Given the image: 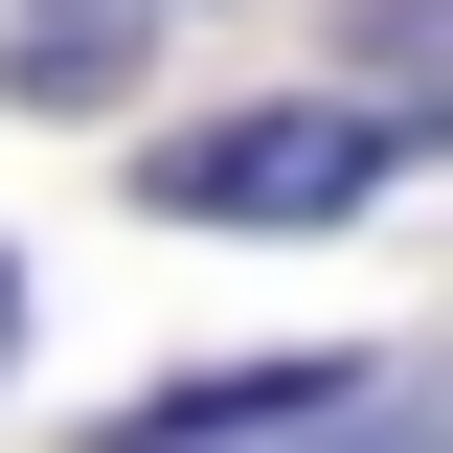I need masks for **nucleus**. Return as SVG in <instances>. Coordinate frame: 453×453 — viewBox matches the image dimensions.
Wrapping results in <instances>:
<instances>
[{
    "mask_svg": "<svg viewBox=\"0 0 453 453\" xmlns=\"http://www.w3.org/2000/svg\"><path fill=\"white\" fill-rule=\"evenodd\" d=\"M136 46H159V0H23V46H0V68H23V113H113Z\"/></svg>",
    "mask_w": 453,
    "mask_h": 453,
    "instance_id": "nucleus-2",
    "label": "nucleus"
},
{
    "mask_svg": "<svg viewBox=\"0 0 453 453\" xmlns=\"http://www.w3.org/2000/svg\"><path fill=\"white\" fill-rule=\"evenodd\" d=\"M136 181H159L181 226H340L363 181H386V113H363V91H340V113H204V136H159Z\"/></svg>",
    "mask_w": 453,
    "mask_h": 453,
    "instance_id": "nucleus-1",
    "label": "nucleus"
},
{
    "mask_svg": "<svg viewBox=\"0 0 453 453\" xmlns=\"http://www.w3.org/2000/svg\"><path fill=\"white\" fill-rule=\"evenodd\" d=\"M363 408H431V431H453V363H408V386H386V363H363Z\"/></svg>",
    "mask_w": 453,
    "mask_h": 453,
    "instance_id": "nucleus-5",
    "label": "nucleus"
},
{
    "mask_svg": "<svg viewBox=\"0 0 453 453\" xmlns=\"http://www.w3.org/2000/svg\"><path fill=\"white\" fill-rule=\"evenodd\" d=\"M0 363H23V250H0Z\"/></svg>",
    "mask_w": 453,
    "mask_h": 453,
    "instance_id": "nucleus-6",
    "label": "nucleus"
},
{
    "mask_svg": "<svg viewBox=\"0 0 453 453\" xmlns=\"http://www.w3.org/2000/svg\"><path fill=\"white\" fill-rule=\"evenodd\" d=\"M363 113L386 136H453V0H363Z\"/></svg>",
    "mask_w": 453,
    "mask_h": 453,
    "instance_id": "nucleus-3",
    "label": "nucleus"
},
{
    "mask_svg": "<svg viewBox=\"0 0 453 453\" xmlns=\"http://www.w3.org/2000/svg\"><path fill=\"white\" fill-rule=\"evenodd\" d=\"M250 408H363V363H181L159 431H250Z\"/></svg>",
    "mask_w": 453,
    "mask_h": 453,
    "instance_id": "nucleus-4",
    "label": "nucleus"
}]
</instances>
